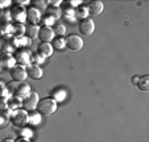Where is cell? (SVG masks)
<instances>
[{
    "label": "cell",
    "instance_id": "obj_1",
    "mask_svg": "<svg viewBox=\"0 0 149 142\" xmlns=\"http://www.w3.org/2000/svg\"><path fill=\"white\" fill-rule=\"evenodd\" d=\"M57 108H58V104H57L53 99L52 98H44V99H40L36 111L38 112L41 116L42 114H44V116H50V114L56 113Z\"/></svg>",
    "mask_w": 149,
    "mask_h": 142
},
{
    "label": "cell",
    "instance_id": "obj_2",
    "mask_svg": "<svg viewBox=\"0 0 149 142\" xmlns=\"http://www.w3.org/2000/svg\"><path fill=\"white\" fill-rule=\"evenodd\" d=\"M28 117H29L28 111H25L24 108H19L15 109V111H11L9 121L12 123V125L17 126V128H24L28 124Z\"/></svg>",
    "mask_w": 149,
    "mask_h": 142
},
{
    "label": "cell",
    "instance_id": "obj_3",
    "mask_svg": "<svg viewBox=\"0 0 149 142\" xmlns=\"http://www.w3.org/2000/svg\"><path fill=\"white\" fill-rule=\"evenodd\" d=\"M15 59H16V63L20 64V66L28 67L32 64V53L29 49L26 47H20L16 50V54H15Z\"/></svg>",
    "mask_w": 149,
    "mask_h": 142
},
{
    "label": "cell",
    "instance_id": "obj_4",
    "mask_svg": "<svg viewBox=\"0 0 149 142\" xmlns=\"http://www.w3.org/2000/svg\"><path fill=\"white\" fill-rule=\"evenodd\" d=\"M66 41V49L71 51H79L83 47V38L78 34H69L65 38Z\"/></svg>",
    "mask_w": 149,
    "mask_h": 142
},
{
    "label": "cell",
    "instance_id": "obj_5",
    "mask_svg": "<svg viewBox=\"0 0 149 142\" xmlns=\"http://www.w3.org/2000/svg\"><path fill=\"white\" fill-rule=\"evenodd\" d=\"M9 75H11V79L13 82H17V83H21V82H25L26 78H28V74H26V69L24 66H20V64H16L13 66L11 70H9Z\"/></svg>",
    "mask_w": 149,
    "mask_h": 142
},
{
    "label": "cell",
    "instance_id": "obj_6",
    "mask_svg": "<svg viewBox=\"0 0 149 142\" xmlns=\"http://www.w3.org/2000/svg\"><path fill=\"white\" fill-rule=\"evenodd\" d=\"M78 29L82 36L90 37L91 34L95 32V22H94V20L90 19V17H88V19H84V20H81Z\"/></svg>",
    "mask_w": 149,
    "mask_h": 142
},
{
    "label": "cell",
    "instance_id": "obj_7",
    "mask_svg": "<svg viewBox=\"0 0 149 142\" xmlns=\"http://www.w3.org/2000/svg\"><path fill=\"white\" fill-rule=\"evenodd\" d=\"M38 101H40L38 94L32 91L28 96H25V98L23 99V108L25 109V111H34V109L37 108Z\"/></svg>",
    "mask_w": 149,
    "mask_h": 142
},
{
    "label": "cell",
    "instance_id": "obj_8",
    "mask_svg": "<svg viewBox=\"0 0 149 142\" xmlns=\"http://www.w3.org/2000/svg\"><path fill=\"white\" fill-rule=\"evenodd\" d=\"M9 12H11L12 21H15L16 24H24V21L26 20V11L24 7L13 6Z\"/></svg>",
    "mask_w": 149,
    "mask_h": 142
},
{
    "label": "cell",
    "instance_id": "obj_9",
    "mask_svg": "<svg viewBox=\"0 0 149 142\" xmlns=\"http://www.w3.org/2000/svg\"><path fill=\"white\" fill-rule=\"evenodd\" d=\"M13 66H16L15 55H12V54H9V53H3L0 55V70H3V69L11 70Z\"/></svg>",
    "mask_w": 149,
    "mask_h": 142
},
{
    "label": "cell",
    "instance_id": "obj_10",
    "mask_svg": "<svg viewBox=\"0 0 149 142\" xmlns=\"http://www.w3.org/2000/svg\"><path fill=\"white\" fill-rule=\"evenodd\" d=\"M31 92H32L31 86H29L26 82H21V83H17V87L13 92V96H16V98L23 100V99L25 98V96H28Z\"/></svg>",
    "mask_w": 149,
    "mask_h": 142
},
{
    "label": "cell",
    "instance_id": "obj_11",
    "mask_svg": "<svg viewBox=\"0 0 149 142\" xmlns=\"http://www.w3.org/2000/svg\"><path fill=\"white\" fill-rule=\"evenodd\" d=\"M41 17H42V13L38 9L34 8V7H29L26 9V20L31 22V25H37L41 21Z\"/></svg>",
    "mask_w": 149,
    "mask_h": 142
},
{
    "label": "cell",
    "instance_id": "obj_12",
    "mask_svg": "<svg viewBox=\"0 0 149 142\" xmlns=\"http://www.w3.org/2000/svg\"><path fill=\"white\" fill-rule=\"evenodd\" d=\"M86 7H87V9H88V15H90V16H99V15H102V12H103V9H104V6L100 0L90 1Z\"/></svg>",
    "mask_w": 149,
    "mask_h": 142
},
{
    "label": "cell",
    "instance_id": "obj_13",
    "mask_svg": "<svg viewBox=\"0 0 149 142\" xmlns=\"http://www.w3.org/2000/svg\"><path fill=\"white\" fill-rule=\"evenodd\" d=\"M54 49L53 46H52V44H48V42H40L38 46H37V54H40V55L42 57V58H49V57H52V54H53Z\"/></svg>",
    "mask_w": 149,
    "mask_h": 142
},
{
    "label": "cell",
    "instance_id": "obj_14",
    "mask_svg": "<svg viewBox=\"0 0 149 142\" xmlns=\"http://www.w3.org/2000/svg\"><path fill=\"white\" fill-rule=\"evenodd\" d=\"M38 38L41 39V42H48L50 44L54 39V32L52 28H48V26H41L38 32Z\"/></svg>",
    "mask_w": 149,
    "mask_h": 142
},
{
    "label": "cell",
    "instance_id": "obj_15",
    "mask_svg": "<svg viewBox=\"0 0 149 142\" xmlns=\"http://www.w3.org/2000/svg\"><path fill=\"white\" fill-rule=\"evenodd\" d=\"M26 74L31 79H34V80H38V79L42 78L44 75V71L40 66H36V64H31V66L26 67Z\"/></svg>",
    "mask_w": 149,
    "mask_h": 142
},
{
    "label": "cell",
    "instance_id": "obj_16",
    "mask_svg": "<svg viewBox=\"0 0 149 142\" xmlns=\"http://www.w3.org/2000/svg\"><path fill=\"white\" fill-rule=\"evenodd\" d=\"M50 98L53 99L57 104L62 103V101H65L66 98H68V92H66V89H63V88H56L50 92Z\"/></svg>",
    "mask_w": 149,
    "mask_h": 142
},
{
    "label": "cell",
    "instance_id": "obj_17",
    "mask_svg": "<svg viewBox=\"0 0 149 142\" xmlns=\"http://www.w3.org/2000/svg\"><path fill=\"white\" fill-rule=\"evenodd\" d=\"M136 87L143 92H148L149 91V75L140 76L137 83H136Z\"/></svg>",
    "mask_w": 149,
    "mask_h": 142
},
{
    "label": "cell",
    "instance_id": "obj_18",
    "mask_svg": "<svg viewBox=\"0 0 149 142\" xmlns=\"http://www.w3.org/2000/svg\"><path fill=\"white\" fill-rule=\"evenodd\" d=\"M38 32H40L38 25H29L25 29V37H28L29 39L38 38Z\"/></svg>",
    "mask_w": 149,
    "mask_h": 142
},
{
    "label": "cell",
    "instance_id": "obj_19",
    "mask_svg": "<svg viewBox=\"0 0 149 142\" xmlns=\"http://www.w3.org/2000/svg\"><path fill=\"white\" fill-rule=\"evenodd\" d=\"M23 108V100L16 96H12L11 99L8 100V109L9 111H15V109Z\"/></svg>",
    "mask_w": 149,
    "mask_h": 142
},
{
    "label": "cell",
    "instance_id": "obj_20",
    "mask_svg": "<svg viewBox=\"0 0 149 142\" xmlns=\"http://www.w3.org/2000/svg\"><path fill=\"white\" fill-rule=\"evenodd\" d=\"M63 17H65V20L66 21H69V22H73V21H75V9H73V8H70V7H63Z\"/></svg>",
    "mask_w": 149,
    "mask_h": 142
},
{
    "label": "cell",
    "instance_id": "obj_21",
    "mask_svg": "<svg viewBox=\"0 0 149 142\" xmlns=\"http://www.w3.org/2000/svg\"><path fill=\"white\" fill-rule=\"evenodd\" d=\"M88 9L86 6H79L78 8L75 9V19L79 20H84V19H88Z\"/></svg>",
    "mask_w": 149,
    "mask_h": 142
},
{
    "label": "cell",
    "instance_id": "obj_22",
    "mask_svg": "<svg viewBox=\"0 0 149 142\" xmlns=\"http://www.w3.org/2000/svg\"><path fill=\"white\" fill-rule=\"evenodd\" d=\"M53 44H52V46H53V49H56V50H63V49H66V41L63 37H56V38L53 39Z\"/></svg>",
    "mask_w": 149,
    "mask_h": 142
},
{
    "label": "cell",
    "instance_id": "obj_23",
    "mask_svg": "<svg viewBox=\"0 0 149 142\" xmlns=\"http://www.w3.org/2000/svg\"><path fill=\"white\" fill-rule=\"evenodd\" d=\"M53 32H54V36H58V37H62L66 34V26L65 24H61V22H57L53 25Z\"/></svg>",
    "mask_w": 149,
    "mask_h": 142
},
{
    "label": "cell",
    "instance_id": "obj_24",
    "mask_svg": "<svg viewBox=\"0 0 149 142\" xmlns=\"http://www.w3.org/2000/svg\"><path fill=\"white\" fill-rule=\"evenodd\" d=\"M40 123H41V114L37 111L31 112L28 117V124H31V125H38Z\"/></svg>",
    "mask_w": 149,
    "mask_h": 142
},
{
    "label": "cell",
    "instance_id": "obj_25",
    "mask_svg": "<svg viewBox=\"0 0 149 142\" xmlns=\"http://www.w3.org/2000/svg\"><path fill=\"white\" fill-rule=\"evenodd\" d=\"M11 98H12V95L9 94V91L7 89L6 83L0 79V99H7V100H9Z\"/></svg>",
    "mask_w": 149,
    "mask_h": 142
},
{
    "label": "cell",
    "instance_id": "obj_26",
    "mask_svg": "<svg viewBox=\"0 0 149 142\" xmlns=\"http://www.w3.org/2000/svg\"><path fill=\"white\" fill-rule=\"evenodd\" d=\"M42 24V26H48V28H52V26L56 24V20L53 19L52 16H49V15H44V16L41 17V21H40Z\"/></svg>",
    "mask_w": 149,
    "mask_h": 142
},
{
    "label": "cell",
    "instance_id": "obj_27",
    "mask_svg": "<svg viewBox=\"0 0 149 142\" xmlns=\"http://www.w3.org/2000/svg\"><path fill=\"white\" fill-rule=\"evenodd\" d=\"M33 7L42 13V12H45L46 9H48V1H46V0H34Z\"/></svg>",
    "mask_w": 149,
    "mask_h": 142
},
{
    "label": "cell",
    "instance_id": "obj_28",
    "mask_svg": "<svg viewBox=\"0 0 149 142\" xmlns=\"http://www.w3.org/2000/svg\"><path fill=\"white\" fill-rule=\"evenodd\" d=\"M25 26L24 24H16L13 25V37H23L25 34Z\"/></svg>",
    "mask_w": 149,
    "mask_h": 142
},
{
    "label": "cell",
    "instance_id": "obj_29",
    "mask_svg": "<svg viewBox=\"0 0 149 142\" xmlns=\"http://www.w3.org/2000/svg\"><path fill=\"white\" fill-rule=\"evenodd\" d=\"M46 15H49V16H52L54 20H58L59 17L62 16V12L59 11L58 8H53V7H48V9L45 11Z\"/></svg>",
    "mask_w": 149,
    "mask_h": 142
},
{
    "label": "cell",
    "instance_id": "obj_30",
    "mask_svg": "<svg viewBox=\"0 0 149 142\" xmlns=\"http://www.w3.org/2000/svg\"><path fill=\"white\" fill-rule=\"evenodd\" d=\"M0 33L6 37H8L9 33L13 34V25L12 24H1L0 25Z\"/></svg>",
    "mask_w": 149,
    "mask_h": 142
},
{
    "label": "cell",
    "instance_id": "obj_31",
    "mask_svg": "<svg viewBox=\"0 0 149 142\" xmlns=\"http://www.w3.org/2000/svg\"><path fill=\"white\" fill-rule=\"evenodd\" d=\"M20 137H21V138H25V139H31L32 137H33V130H32L31 128L24 126V128H21V130H20Z\"/></svg>",
    "mask_w": 149,
    "mask_h": 142
},
{
    "label": "cell",
    "instance_id": "obj_32",
    "mask_svg": "<svg viewBox=\"0 0 149 142\" xmlns=\"http://www.w3.org/2000/svg\"><path fill=\"white\" fill-rule=\"evenodd\" d=\"M45 62V58H42L40 54L37 53H33L32 54V64H36V66H40L41 63Z\"/></svg>",
    "mask_w": 149,
    "mask_h": 142
},
{
    "label": "cell",
    "instance_id": "obj_33",
    "mask_svg": "<svg viewBox=\"0 0 149 142\" xmlns=\"http://www.w3.org/2000/svg\"><path fill=\"white\" fill-rule=\"evenodd\" d=\"M9 123V116L6 112H0V128H4L7 126Z\"/></svg>",
    "mask_w": 149,
    "mask_h": 142
},
{
    "label": "cell",
    "instance_id": "obj_34",
    "mask_svg": "<svg viewBox=\"0 0 149 142\" xmlns=\"http://www.w3.org/2000/svg\"><path fill=\"white\" fill-rule=\"evenodd\" d=\"M6 86H7V89L9 91V94L13 96V92H15V89H16V87H17V82L11 80V82H8V83H6Z\"/></svg>",
    "mask_w": 149,
    "mask_h": 142
},
{
    "label": "cell",
    "instance_id": "obj_35",
    "mask_svg": "<svg viewBox=\"0 0 149 142\" xmlns=\"http://www.w3.org/2000/svg\"><path fill=\"white\" fill-rule=\"evenodd\" d=\"M81 4H82L81 0H69L68 3H66V6L70 7V8H73V9H77Z\"/></svg>",
    "mask_w": 149,
    "mask_h": 142
},
{
    "label": "cell",
    "instance_id": "obj_36",
    "mask_svg": "<svg viewBox=\"0 0 149 142\" xmlns=\"http://www.w3.org/2000/svg\"><path fill=\"white\" fill-rule=\"evenodd\" d=\"M8 111V100L7 99H0V112Z\"/></svg>",
    "mask_w": 149,
    "mask_h": 142
},
{
    "label": "cell",
    "instance_id": "obj_37",
    "mask_svg": "<svg viewBox=\"0 0 149 142\" xmlns=\"http://www.w3.org/2000/svg\"><path fill=\"white\" fill-rule=\"evenodd\" d=\"M48 4H50V7H53V8H58L62 4V1L61 0H49Z\"/></svg>",
    "mask_w": 149,
    "mask_h": 142
},
{
    "label": "cell",
    "instance_id": "obj_38",
    "mask_svg": "<svg viewBox=\"0 0 149 142\" xmlns=\"http://www.w3.org/2000/svg\"><path fill=\"white\" fill-rule=\"evenodd\" d=\"M12 1L11 0H0V8H6V7L11 6Z\"/></svg>",
    "mask_w": 149,
    "mask_h": 142
},
{
    "label": "cell",
    "instance_id": "obj_39",
    "mask_svg": "<svg viewBox=\"0 0 149 142\" xmlns=\"http://www.w3.org/2000/svg\"><path fill=\"white\" fill-rule=\"evenodd\" d=\"M15 4H16V6H20V7H24V6H26V4H31V1H29V0H24V1L17 0V1H15Z\"/></svg>",
    "mask_w": 149,
    "mask_h": 142
},
{
    "label": "cell",
    "instance_id": "obj_40",
    "mask_svg": "<svg viewBox=\"0 0 149 142\" xmlns=\"http://www.w3.org/2000/svg\"><path fill=\"white\" fill-rule=\"evenodd\" d=\"M139 78H140L139 75H133V76H132V84H135V86H136V83H137Z\"/></svg>",
    "mask_w": 149,
    "mask_h": 142
},
{
    "label": "cell",
    "instance_id": "obj_41",
    "mask_svg": "<svg viewBox=\"0 0 149 142\" xmlns=\"http://www.w3.org/2000/svg\"><path fill=\"white\" fill-rule=\"evenodd\" d=\"M15 142H31V139H25V138H21V137H20V138Z\"/></svg>",
    "mask_w": 149,
    "mask_h": 142
},
{
    "label": "cell",
    "instance_id": "obj_42",
    "mask_svg": "<svg viewBox=\"0 0 149 142\" xmlns=\"http://www.w3.org/2000/svg\"><path fill=\"white\" fill-rule=\"evenodd\" d=\"M1 142H15V141H13L12 138H6V139H3Z\"/></svg>",
    "mask_w": 149,
    "mask_h": 142
},
{
    "label": "cell",
    "instance_id": "obj_43",
    "mask_svg": "<svg viewBox=\"0 0 149 142\" xmlns=\"http://www.w3.org/2000/svg\"><path fill=\"white\" fill-rule=\"evenodd\" d=\"M1 15H3V11H1V8H0V17H1Z\"/></svg>",
    "mask_w": 149,
    "mask_h": 142
}]
</instances>
